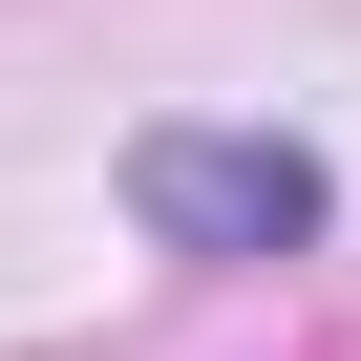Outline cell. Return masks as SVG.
Returning a JSON list of instances; mask_svg holds the SVG:
<instances>
[{
    "label": "cell",
    "instance_id": "6da1fadb",
    "mask_svg": "<svg viewBox=\"0 0 361 361\" xmlns=\"http://www.w3.org/2000/svg\"><path fill=\"white\" fill-rule=\"evenodd\" d=\"M128 213H149V255H298L319 213H340V170L298 149V128H149L128 149Z\"/></svg>",
    "mask_w": 361,
    "mask_h": 361
}]
</instances>
